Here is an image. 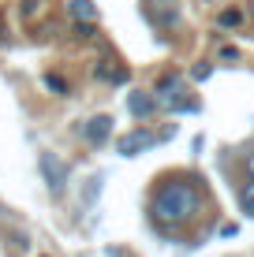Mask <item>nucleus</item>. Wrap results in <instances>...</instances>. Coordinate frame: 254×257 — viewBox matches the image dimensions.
Segmentation results:
<instances>
[{
    "label": "nucleus",
    "mask_w": 254,
    "mask_h": 257,
    "mask_svg": "<svg viewBox=\"0 0 254 257\" xmlns=\"http://www.w3.org/2000/svg\"><path fill=\"white\" fill-rule=\"evenodd\" d=\"M127 108L135 112L138 119H146L150 112L157 108V97L153 93H142V90H135V93H127Z\"/></svg>",
    "instance_id": "6"
},
{
    "label": "nucleus",
    "mask_w": 254,
    "mask_h": 257,
    "mask_svg": "<svg viewBox=\"0 0 254 257\" xmlns=\"http://www.w3.org/2000/svg\"><path fill=\"white\" fill-rule=\"evenodd\" d=\"M38 168H41V175H45L49 190H60V187L67 183V164L60 161L56 153H41V157H38Z\"/></svg>",
    "instance_id": "3"
},
{
    "label": "nucleus",
    "mask_w": 254,
    "mask_h": 257,
    "mask_svg": "<svg viewBox=\"0 0 254 257\" xmlns=\"http://www.w3.org/2000/svg\"><path fill=\"white\" fill-rule=\"evenodd\" d=\"M247 168H250V175H254V153H250V157H247Z\"/></svg>",
    "instance_id": "13"
},
{
    "label": "nucleus",
    "mask_w": 254,
    "mask_h": 257,
    "mask_svg": "<svg viewBox=\"0 0 254 257\" xmlns=\"http://www.w3.org/2000/svg\"><path fill=\"white\" fill-rule=\"evenodd\" d=\"M71 15L78 23H90V19H98V4L94 0H71Z\"/></svg>",
    "instance_id": "8"
},
{
    "label": "nucleus",
    "mask_w": 254,
    "mask_h": 257,
    "mask_svg": "<svg viewBox=\"0 0 254 257\" xmlns=\"http://www.w3.org/2000/svg\"><path fill=\"white\" fill-rule=\"evenodd\" d=\"M239 205H243V212H247V216L254 220V179L239 190Z\"/></svg>",
    "instance_id": "9"
},
{
    "label": "nucleus",
    "mask_w": 254,
    "mask_h": 257,
    "mask_svg": "<svg viewBox=\"0 0 254 257\" xmlns=\"http://www.w3.org/2000/svg\"><path fill=\"white\" fill-rule=\"evenodd\" d=\"M153 142H157V138L150 135V131H131V135L120 138V153H124V157H138L142 149H150Z\"/></svg>",
    "instance_id": "4"
},
{
    "label": "nucleus",
    "mask_w": 254,
    "mask_h": 257,
    "mask_svg": "<svg viewBox=\"0 0 254 257\" xmlns=\"http://www.w3.org/2000/svg\"><path fill=\"white\" fill-rule=\"evenodd\" d=\"M45 82H49V86H52V90H56V93H64V90H67V86H64V82H60V78H56V75H49V78H45Z\"/></svg>",
    "instance_id": "12"
},
{
    "label": "nucleus",
    "mask_w": 254,
    "mask_h": 257,
    "mask_svg": "<svg viewBox=\"0 0 254 257\" xmlns=\"http://www.w3.org/2000/svg\"><path fill=\"white\" fill-rule=\"evenodd\" d=\"M109 135H112V119L109 116H98V119L86 123V142H94V146L109 142Z\"/></svg>",
    "instance_id": "7"
},
{
    "label": "nucleus",
    "mask_w": 254,
    "mask_h": 257,
    "mask_svg": "<svg viewBox=\"0 0 254 257\" xmlns=\"http://www.w3.org/2000/svg\"><path fill=\"white\" fill-rule=\"evenodd\" d=\"M94 75H101L105 82H124V71L109 67V60H105V64H98V67H94Z\"/></svg>",
    "instance_id": "10"
},
{
    "label": "nucleus",
    "mask_w": 254,
    "mask_h": 257,
    "mask_svg": "<svg viewBox=\"0 0 254 257\" xmlns=\"http://www.w3.org/2000/svg\"><path fill=\"white\" fill-rule=\"evenodd\" d=\"M150 19L157 26H176V19H180L176 0H150Z\"/></svg>",
    "instance_id": "5"
},
{
    "label": "nucleus",
    "mask_w": 254,
    "mask_h": 257,
    "mask_svg": "<svg viewBox=\"0 0 254 257\" xmlns=\"http://www.w3.org/2000/svg\"><path fill=\"white\" fill-rule=\"evenodd\" d=\"M157 104L161 108H168V112H198V101H191L187 93H183V82L176 75H168L161 86H157Z\"/></svg>",
    "instance_id": "2"
},
{
    "label": "nucleus",
    "mask_w": 254,
    "mask_h": 257,
    "mask_svg": "<svg viewBox=\"0 0 254 257\" xmlns=\"http://www.w3.org/2000/svg\"><path fill=\"white\" fill-rule=\"evenodd\" d=\"M198 205H202V194H198L195 179H168L153 198V216L172 227V224L191 220L198 212Z\"/></svg>",
    "instance_id": "1"
},
{
    "label": "nucleus",
    "mask_w": 254,
    "mask_h": 257,
    "mask_svg": "<svg viewBox=\"0 0 254 257\" xmlns=\"http://www.w3.org/2000/svg\"><path fill=\"white\" fill-rule=\"evenodd\" d=\"M221 23H224V26H235V23H239V12H224Z\"/></svg>",
    "instance_id": "11"
}]
</instances>
